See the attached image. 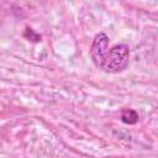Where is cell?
<instances>
[{
  "label": "cell",
  "mask_w": 158,
  "mask_h": 158,
  "mask_svg": "<svg viewBox=\"0 0 158 158\" xmlns=\"http://www.w3.org/2000/svg\"><path fill=\"white\" fill-rule=\"evenodd\" d=\"M130 60V48L125 43L107 48L95 65L106 73H118L126 69Z\"/></svg>",
  "instance_id": "cell-1"
},
{
  "label": "cell",
  "mask_w": 158,
  "mask_h": 158,
  "mask_svg": "<svg viewBox=\"0 0 158 158\" xmlns=\"http://www.w3.org/2000/svg\"><path fill=\"white\" fill-rule=\"evenodd\" d=\"M109 48V36L105 32H99L94 36L91 47H90V56L94 64L99 60L102 53Z\"/></svg>",
  "instance_id": "cell-2"
},
{
  "label": "cell",
  "mask_w": 158,
  "mask_h": 158,
  "mask_svg": "<svg viewBox=\"0 0 158 158\" xmlns=\"http://www.w3.org/2000/svg\"><path fill=\"white\" fill-rule=\"evenodd\" d=\"M138 112L133 109H125L121 112V121L126 125H135L138 122Z\"/></svg>",
  "instance_id": "cell-3"
}]
</instances>
